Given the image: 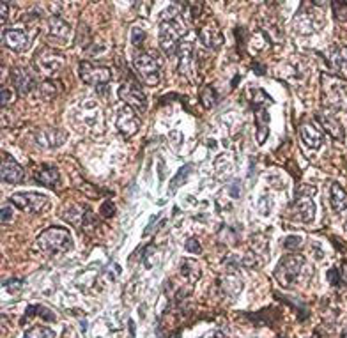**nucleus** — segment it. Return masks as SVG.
<instances>
[{"label":"nucleus","mask_w":347,"mask_h":338,"mask_svg":"<svg viewBox=\"0 0 347 338\" xmlns=\"http://www.w3.org/2000/svg\"><path fill=\"white\" fill-rule=\"evenodd\" d=\"M2 106H7V105H11V103L14 101V91L13 89H9V87H2Z\"/></svg>","instance_id":"obj_51"},{"label":"nucleus","mask_w":347,"mask_h":338,"mask_svg":"<svg viewBox=\"0 0 347 338\" xmlns=\"http://www.w3.org/2000/svg\"><path fill=\"white\" fill-rule=\"evenodd\" d=\"M331 7H333V13L337 20L347 22V2H333Z\"/></svg>","instance_id":"obj_45"},{"label":"nucleus","mask_w":347,"mask_h":338,"mask_svg":"<svg viewBox=\"0 0 347 338\" xmlns=\"http://www.w3.org/2000/svg\"><path fill=\"white\" fill-rule=\"evenodd\" d=\"M78 75L84 84L94 85V87H105L112 80V69L106 66H97V64H93V62L84 61L80 62Z\"/></svg>","instance_id":"obj_10"},{"label":"nucleus","mask_w":347,"mask_h":338,"mask_svg":"<svg viewBox=\"0 0 347 338\" xmlns=\"http://www.w3.org/2000/svg\"><path fill=\"white\" fill-rule=\"evenodd\" d=\"M99 215H101L103 218H112V216H115L114 202H110V200H105V202L101 204V207H99Z\"/></svg>","instance_id":"obj_48"},{"label":"nucleus","mask_w":347,"mask_h":338,"mask_svg":"<svg viewBox=\"0 0 347 338\" xmlns=\"http://www.w3.org/2000/svg\"><path fill=\"white\" fill-rule=\"evenodd\" d=\"M305 268V257L299 253H287L280 259L275 269V278L284 289H290L299 280Z\"/></svg>","instance_id":"obj_2"},{"label":"nucleus","mask_w":347,"mask_h":338,"mask_svg":"<svg viewBox=\"0 0 347 338\" xmlns=\"http://www.w3.org/2000/svg\"><path fill=\"white\" fill-rule=\"evenodd\" d=\"M115 126H117V131L121 133L124 138H131V136L140 129V119H138V115H136V112L133 110V108L124 105L117 110Z\"/></svg>","instance_id":"obj_12"},{"label":"nucleus","mask_w":347,"mask_h":338,"mask_svg":"<svg viewBox=\"0 0 347 338\" xmlns=\"http://www.w3.org/2000/svg\"><path fill=\"white\" fill-rule=\"evenodd\" d=\"M37 246L39 250L48 255L67 253L73 250V237L69 230L62 227H50L37 236Z\"/></svg>","instance_id":"obj_1"},{"label":"nucleus","mask_w":347,"mask_h":338,"mask_svg":"<svg viewBox=\"0 0 347 338\" xmlns=\"http://www.w3.org/2000/svg\"><path fill=\"white\" fill-rule=\"evenodd\" d=\"M255 126H257V144L262 145L269 136V112L268 106H257L253 108Z\"/></svg>","instance_id":"obj_22"},{"label":"nucleus","mask_w":347,"mask_h":338,"mask_svg":"<svg viewBox=\"0 0 347 338\" xmlns=\"http://www.w3.org/2000/svg\"><path fill=\"white\" fill-rule=\"evenodd\" d=\"M87 213H89V207L82 206V204H67V206H64V209H62V218L66 221H69V223L76 225V227H82Z\"/></svg>","instance_id":"obj_24"},{"label":"nucleus","mask_w":347,"mask_h":338,"mask_svg":"<svg viewBox=\"0 0 347 338\" xmlns=\"http://www.w3.org/2000/svg\"><path fill=\"white\" fill-rule=\"evenodd\" d=\"M35 181H37V184L46 186V188H57L61 184V174L52 165H43L35 170Z\"/></svg>","instance_id":"obj_23"},{"label":"nucleus","mask_w":347,"mask_h":338,"mask_svg":"<svg viewBox=\"0 0 347 338\" xmlns=\"http://www.w3.org/2000/svg\"><path fill=\"white\" fill-rule=\"evenodd\" d=\"M328 281H330L331 287H340L344 283L342 281V271L337 268H331L330 271H328Z\"/></svg>","instance_id":"obj_46"},{"label":"nucleus","mask_w":347,"mask_h":338,"mask_svg":"<svg viewBox=\"0 0 347 338\" xmlns=\"http://www.w3.org/2000/svg\"><path fill=\"white\" fill-rule=\"evenodd\" d=\"M328 66L339 75H347V48H333L328 55Z\"/></svg>","instance_id":"obj_26"},{"label":"nucleus","mask_w":347,"mask_h":338,"mask_svg":"<svg viewBox=\"0 0 347 338\" xmlns=\"http://www.w3.org/2000/svg\"><path fill=\"white\" fill-rule=\"evenodd\" d=\"M48 37L57 43H67L71 37V27L66 20L61 16H50L48 18Z\"/></svg>","instance_id":"obj_21"},{"label":"nucleus","mask_w":347,"mask_h":338,"mask_svg":"<svg viewBox=\"0 0 347 338\" xmlns=\"http://www.w3.org/2000/svg\"><path fill=\"white\" fill-rule=\"evenodd\" d=\"M144 41H145V31L142 29V27L135 25L131 29V44L133 46H138V48H140L142 44H144Z\"/></svg>","instance_id":"obj_43"},{"label":"nucleus","mask_w":347,"mask_h":338,"mask_svg":"<svg viewBox=\"0 0 347 338\" xmlns=\"http://www.w3.org/2000/svg\"><path fill=\"white\" fill-rule=\"evenodd\" d=\"M248 99H250L252 106L257 108V106H271L273 105V99L264 89H248Z\"/></svg>","instance_id":"obj_32"},{"label":"nucleus","mask_w":347,"mask_h":338,"mask_svg":"<svg viewBox=\"0 0 347 338\" xmlns=\"http://www.w3.org/2000/svg\"><path fill=\"white\" fill-rule=\"evenodd\" d=\"M191 172H193V167H191V165H185V167L181 168V170L176 174V177H174V179L170 181L168 191H170V193H176L177 188H179V186H183V184L186 183V181H188V177L191 176Z\"/></svg>","instance_id":"obj_34"},{"label":"nucleus","mask_w":347,"mask_h":338,"mask_svg":"<svg viewBox=\"0 0 347 338\" xmlns=\"http://www.w3.org/2000/svg\"><path fill=\"white\" fill-rule=\"evenodd\" d=\"M34 64L43 75L53 76L59 75L62 71V67L66 66V57L61 52H57V50L50 48V46H43V48H39L35 52Z\"/></svg>","instance_id":"obj_8"},{"label":"nucleus","mask_w":347,"mask_h":338,"mask_svg":"<svg viewBox=\"0 0 347 338\" xmlns=\"http://www.w3.org/2000/svg\"><path fill=\"white\" fill-rule=\"evenodd\" d=\"M35 144L44 147V149H57L67 140V131L61 127H44L35 133Z\"/></svg>","instance_id":"obj_16"},{"label":"nucleus","mask_w":347,"mask_h":338,"mask_svg":"<svg viewBox=\"0 0 347 338\" xmlns=\"http://www.w3.org/2000/svg\"><path fill=\"white\" fill-rule=\"evenodd\" d=\"M301 245H303V237L301 236H287L285 239H284V246H285L287 250H290V251L299 250Z\"/></svg>","instance_id":"obj_44"},{"label":"nucleus","mask_w":347,"mask_h":338,"mask_svg":"<svg viewBox=\"0 0 347 338\" xmlns=\"http://www.w3.org/2000/svg\"><path fill=\"white\" fill-rule=\"evenodd\" d=\"M215 167H216V172H218V176L227 177L230 172L234 170V159L230 158L229 154H221V156H218V159H216Z\"/></svg>","instance_id":"obj_37"},{"label":"nucleus","mask_w":347,"mask_h":338,"mask_svg":"<svg viewBox=\"0 0 347 338\" xmlns=\"http://www.w3.org/2000/svg\"><path fill=\"white\" fill-rule=\"evenodd\" d=\"M330 200H331V207H333L335 213H340L342 209L347 207V195L344 191V188L337 183L331 184V193H330Z\"/></svg>","instance_id":"obj_30"},{"label":"nucleus","mask_w":347,"mask_h":338,"mask_svg":"<svg viewBox=\"0 0 347 338\" xmlns=\"http://www.w3.org/2000/svg\"><path fill=\"white\" fill-rule=\"evenodd\" d=\"M78 115H80V123H82L84 129H91V131H94V133L103 131L105 121H103V114L96 103L85 101L84 105L80 106ZM82 126H80V129H82Z\"/></svg>","instance_id":"obj_11"},{"label":"nucleus","mask_w":347,"mask_h":338,"mask_svg":"<svg viewBox=\"0 0 347 338\" xmlns=\"http://www.w3.org/2000/svg\"><path fill=\"white\" fill-rule=\"evenodd\" d=\"M310 338H317V333H315V335H314V337H310Z\"/></svg>","instance_id":"obj_58"},{"label":"nucleus","mask_w":347,"mask_h":338,"mask_svg":"<svg viewBox=\"0 0 347 338\" xmlns=\"http://www.w3.org/2000/svg\"><path fill=\"white\" fill-rule=\"evenodd\" d=\"M264 260H268V259H264L262 255H259L257 251L250 250V251H246L245 257H243V266H245V268H250V269H259L264 264Z\"/></svg>","instance_id":"obj_38"},{"label":"nucleus","mask_w":347,"mask_h":338,"mask_svg":"<svg viewBox=\"0 0 347 338\" xmlns=\"http://www.w3.org/2000/svg\"><path fill=\"white\" fill-rule=\"evenodd\" d=\"M236 39H237V46H239V53L245 55L246 53V43H248V37H250V32L246 31L245 27H237L236 29Z\"/></svg>","instance_id":"obj_40"},{"label":"nucleus","mask_w":347,"mask_h":338,"mask_svg":"<svg viewBox=\"0 0 347 338\" xmlns=\"http://www.w3.org/2000/svg\"><path fill=\"white\" fill-rule=\"evenodd\" d=\"M119 97L124 105H127L129 108L136 112V114H144L147 110V99H145V94L142 92L140 85L133 76H129L127 82H124L121 87H119Z\"/></svg>","instance_id":"obj_9"},{"label":"nucleus","mask_w":347,"mask_h":338,"mask_svg":"<svg viewBox=\"0 0 347 338\" xmlns=\"http://www.w3.org/2000/svg\"><path fill=\"white\" fill-rule=\"evenodd\" d=\"M200 338H225V335L220 333V331H209V333L202 335Z\"/></svg>","instance_id":"obj_55"},{"label":"nucleus","mask_w":347,"mask_h":338,"mask_svg":"<svg viewBox=\"0 0 347 338\" xmlns=\"http://www.w3.org/2000/svg\"><path fill=\"white\" fill-rule=\"evenodd\" d=\"M220 285H221V292L227 296H232V298L239 296V292H241V289H243V283L237 275L225 277L223 280H220Z\"/></svg>","instance_id":"obj_31"},{"label":"nucleus","mask_w":347,"mask_h":338,"mask_svg":"<svg viewBox=\"0 0 347 338\" xmlns=\"http://www.w3.org/2000/svg\"><path fill=\"white\" fill-rule=\"evenodd\" d=\"M4 289L7 290V292H11V294H13V292H20V290L23 289V281L16 280V278H14V280H7V281H4Z\"/></svg>","instance_id":"obj_49"},{"label":"nucleus","mask_w":347,"mask_h":338,"mask_svg":"<svg viewBox=\"0 0 347 338\" xmlns=\"http://www.w3.org/2000/svg\"><path fill=\"white\" fill-rule=\"evenodd\" d=\"M185 35L186 29L179 22V18L172 20V22H161V25H159V48H161V52L167 57H172L179 50V41L185 39Z\"/></svg>","instance_id":"obj_3"},{"label":"nucleus","mask_w":347,"mask_h":338,"mask_svg":"<svg viewBox=\"0 0 347 338\" xmlns=\"http://www.w3.org/2000/svg\"><path fill=\"white\" fill-rule=\"evenodd\" d=\"M315 119L319 121V124H321L322 131L328 133L333 140L344 142V138H346V131H344L340 121L335 117L333 114H330V112H317Z\"/></svg>","instance_id":"obj_19"},{"label":"nucleus","mask_w":347,"mask_h":338,"mask_svg":"<svg viewBox=\"0 0 347 338\" xmlns=\"http://www.w3.org/2000/svg\"><path fill=\"white\" fill-rule=\"evenodd\" d=\"M37 315L43 317L44 321H48V322L55 321V313L50 312L46 307H43V305H29L25 310V315H23V319H22V324H25V322L31 321L32 317H37Z\"/></svg>","instance_id":"obj_28"},{"label":"nucleus","mask_w":347,"mask_h":338,"mask_svg":"<svg viewBox=\"0 0 347 338\" xmlns=\"http://www.w3.org/2000/svg\"><path fill=\"white\" fill-rule=\"evenodd\" d=\"M9 80H11L14 91H16L20 96H29L34 89L39 87V84H37V80L34 78V75H32L29 69H23V67H13L11 73H9Z\"/></svg>","instance_id":"obj_14"},{"label":"nucleus","mask_w":347,"mask_h":338,"mask_svg":"<svg viewBox=\"0 0 347 338\" xmlns=\"http://www.w3.org/2000/svg\"><path fill=\"white\" fill-rule=\"evenodd\" d=\"M252 67H253V71L257 73V75H266V69L260 66L259 62H253V64H252Z\"/></svg>","instance_id":"obj_56"},{"label":"nucleus","mask_w":347,"mask_h":338,"mask_svg":"<svg viewBox=\"0 0 347 338\" xmlns=\"http://www.w3.org/2000/svg\"><path fill=\"white\" fill-rule=\"evenodd\" d=\"M321 87L322 94L326 97V103L331 108L337 110H346L347 108V82L340 78H335L330 75L321 76Z\"/></svg>","instance_id":"obj_4"},{"label":"nucleus","mask_w":347,"mask_h":338,"mask_svg":"<svg viewBox=\"0 0 347 338\" xmlns=\"http://www.w3.org/2000/svg\"><path fill=\"white\" fill-rule=\"evenodd\" d=\"M11 202L22 211L41 213L44 207H48L50 198L41 193H14L11 195Z\"/></svg>","instance_id":"obj_13"},{"label":"nucleus","mask_w":347,"mask_h":338,"mask_svg":"<svg viewBox=\"0 0 347 338\" xmlns=\"http://www.w3.org/2000/svg\"><path fill=\"white\" fill-rule=\"evenodd\" d=\"M22 338H55V333L46 326H34L29 331H25Z\"/></svg>","instance_id":"obj_39"},{"label":"nucleus","mask_w":347,"mask_h":338,"mask_svg":"<svg viewBox=\"0 0 347 338\" xmlns=\"http://www.w3.org/2000/svg\"><path fill=\"white\" fill-rule=\"evenodd\" d=\"M287 211H289L287 215L292 220L301 221V223H312L314 218H315V206H314L312 197L308 195V188L298 186L294 200L290 202Z\"/></svg>","instance_id":"obj_5"},{"label":"nucleus","mask_w":347,"mask_h":338,"mask_svg":"<svg viewBox=\"0 0 347 338\" xmlns=\"http://www.w3.org/2000/svg\"><path fill=\"white\" fill-rule=\"evenodd\" d=\"M340 271H342V281L347 285V264H344L342 269H340Z\"/></svg>","instance_id":"obj_57"},{"label":"nucleus","mask_w":347,"mask_h":338,"mask_svg":"<svg viewBox=\"0 0 347 338\" xmlns=\"http://www.w3.org/2000/svg\"><path fill=\"white\" fill-rule=\"evenodd\" d=\"M312 27H314L312 16H310L307 11L299 9L298 14H296L294 20H292V29H294L296 32H299V34H310V32H314Z\"/></svg>","instance_id":"obj_27"},{"label":"nucleus","mask_w":347,"mask_h":338,"mask_svg":"<svg viewBox=\"0 0 347 338\" xmlns=\"http://www.w3.org/2000/svg\"><path fill=\"white\" fill-rule=\"evenodd\" d=\"M4 44L9 50H13L16 53H23L31 46V37L23 31H16V29H7L4 32Z\"/></svg>","instance_id":"obj_20"},{"label":"nucleus","mask_w":347,"mask_h":338,"mask_svg":"<svg viewBox=\"0 0 347 338\" xmlns=\"http://www.w3.org/2000/svg\"><path fill=\"white\" fill-rule=\"evenodd\" d=\"M179 271L181 275L189 281V283H195V281L200 278V266H198L195 260L191 259H183L179 264Z\"/></svg>","instance_id":"obj_29"},{"label":"nucleus","mask_w":347,"mask_h":338,"mask_svg":"<svg viewBox=\"0 0 347 338\" xmlns=\"http://www.w3.org/2000/svg\"><path fill=\"white\" fill-rule=\"evenodd\" d=\"M135 69L138 73V76L142 78V82L151 87L159 85V61L158 57L151 52H138L133 59Z\"/></svg>","instance_id":"obj_6"},{"label":"nucleus","mask_w":347,"mask_h":338,"mask_svg":"<svg viewBox=\"0 0 347 338\" xmlns=\"http://www.w3.org/2000/svg\"><path fill=\"white\" fill-rule=\"evenodd\" d=\"M2 7V23H7V16H9V2H2L0 4Z\"/></svg>","instance_id":"obj_54"},{"label":"nucleus","mask_w":347,"mask_h":338,"mask_svg":"<svg viewBox=\"0 0 347 338\" xmlns=\"http://www.w3.org/2000/svg\"><path fill=\"white\" fill-rule=\"evenodd\" d=\"M168 142H170V145L174 147V149H179V145H183V135H181L179 131H172L170 135H168Z\"/></svg>","instance_id":"obj_52"},{"label":"nucleus","mask_w":347,"mask_h":338,"mask_svg":"<svg viewBox=\"0 0 347 338\" xmlns=\"http://www.w3.org/2000/svg\"><path fill=\"white\" fill-rule=\"evenodd\" d=\"M227 189H229V195L232 198H239V197H241V191H243L241 181H239V179H232L229 184H227Z\"/></svg>","instance_id":"obj_47"},{"label":"nucleus","mask_w":347,"mask_h":338,"mask_svg":"<svg viewBox=\"0 0 347 338\" xmlns=\"http://www.w3.org/2000/svg\"><path fill=\"white\" fill-rule=\"evenodd\" d=\"M257 207H259V213L262 216H269L271 215V209H273V198L269 197V195H262V197L259 198Z\"/></svg>","instance_id":"obj_41"},{"label":"nucleus","mask_w":347,"mask_h":338,"mask_svg":"<svg viewBox=\"0 0 347 338\" xmlns=\"http://www.w3.org/2000/svg\"><path fill=\"white\" fill-rule=\"evenodd\" d=\"M179 64H177V71L179 75H183L185 78H188L189 82L197 80V48H195V41H191L189 37H185L179 44Z\"/></svg>","instance_id":"obj_7"},{"label":"nucleus","mask_w":347,"mask_h":338,"mask_svg":"<svg viewBox=\"0 0 347 338\" xmlns=\"http://www.w3.org/2000/svg\"><path fill=\"white\" fill-rule=\"evenodd\" d=\"M186 250L189 253H202V245L198 243L197 237H189L188 241H186Z\"/></svg>","instance_id":"obj_50"},{"label":"nucleus","mask_w":347,"mask_h":338,"mask_svg":"<svg viewBox=\"0 0 347 338\" xmlns=\"http://www.w3.org/2000/svg\"><path fill=\"white\" fill-rule=\"evenodd\" d=\"M299 136H301V140L308 149H319L322 145V138H324L321 127L315 126L312 121H307V119L301 121V124H299Z\"/></svg>","instance_id":"obj_18"},{"label":"nucleus","mask_w":347,"mask_h":338,"mask_svg":"<svg viewBox=\"0 0 347 338\" xmlns=\"http://www.w3.org/2000/svg\"><path fill=\"white\" fill-rule=\"evenodd\" d=\"M218 92H216V89L213 85H206L202 87L200 91V103H202L204 108H213V106L218 103Z\"/></svg>","instance_id":"obj_36"},{"label":"nucleus","mask_w":347,"mask_h":338,"mask_svg":"<svg viewBox=\"0 0 347 338\" xmlns=\"http://www.w3.org/2000/svg\"><path fill=\"white\" fill-rule=\"evenodd\" d=\"M154 257H156V248L153 245L145 246L144 253H142V262L147 269H151L154 266Z\"/></svg>","instance_id":"obj_42"},{"label":"nucleus","mask_w":347,"mask_h":338,"mask_svg":"<svg viewBox=\"0 0 347 338\" xmlns=\"http://www.w3.org/2000/svg\"><path fill=\"white\" fill-rule=\"evenodd\" d=\"M0 174H2V181L7 183V184H20L23 179H25V172L23 168L16 163V159L13 156H9L7 153L2 154V168H0Z\"/></svg>","instance_id":"obj_17"},{"label":"nucleus","mask_w":347,"mask_h":338,"mask_svg":"<svg viewBox=\"0 0 347 338\" xmlns=\"http://www.w3.org/2000/svg\"><path fill=\"white\" fill-rule=\"evenodd\" d=\"M37 91H39V94L44 97V99H46V101L53 99V97L61 92V89H59V82H53V80H44V82H41L39 87H37Z\"/></svg>","instance_id":"obj_35"},{"label":"nucleus","mask_w":347,"mask_h":338,"mask_svg":"<svg viewBox=\"0 0 347 338\" xmlns=\"http://www.w3.org/2000/svg\"><path fill=\"white\" fill-rule=\"evenodd\" d=\"M202 9H204V2H183V4H181V11H183V13L181 14H183L189 23H193L200 18Z\"/></svg>","instance_id":"obj_33"},{"label":"nucleus","mask_w":347,"mask_h":338,"mask_svg":"<svg viewBox=\"0 0 347 338\" xmlns=\"http://www.w3.org/2000/svg\"><path fill=\"white\" fill-rule=\"evenodd\" d=\"M197 35H198V39L204 43V46H207L209 50H218L225 41L223 32H221L220 25H218L215 20H209L206 25L200 27L197 31Z\"/></svg>","instance_id":"obj_15"},{"label":"nucleus","mask_w":347,"mask_h":338,"mask_svg":"<svg viewBox=\"0 0 347 338\" xmlns=\"http://www.w3.org/2000/svg\"><path fill=\"white\" fill-rule=\"evenodd\" d=\"M262 32L264 37L271 44H278L284 41V32H282V25L278 23L277 18H266L262 22Z\"/></svg>","instance_id":"obj_25"},{"label":"nucleus","mask_w":347,"mask_h":338,"mask_svg":"<svg viewBox=\"0 0 347 338\" xmlns=\"http://www.w3.org/2000/svg\"><path fill=\"white\" fill-rule=\"evenodd\" d=\"M13 220V209L11 207H4L2 209V223H9Z\"/></svg>","instance_id":"obj_53"}]
</instances>
